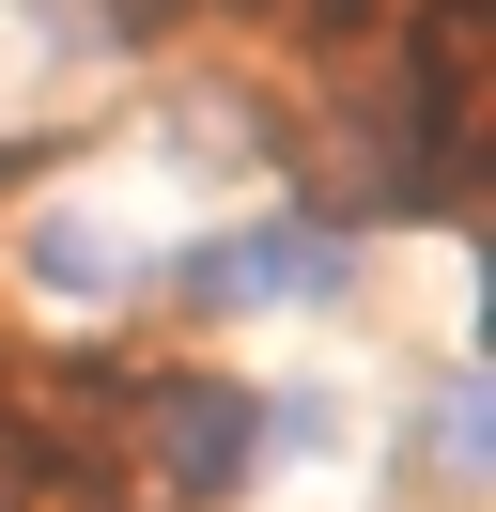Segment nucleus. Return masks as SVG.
Wrapping results in <instances>:
<instances>
[{
  "label": "nucleus",
  "mask_w": 496,
  "mask_h": 512,
  "mask_svg": "<svg viewBox=\"0 0 496 512\" xmlns=\"http://www.w3.org/2000/svg\"><path fill=\"white\" fill-rule=\"evenodd\" d=\"M31 280L93 311V295H124V264H109V233H93V218H31Z\"/></svg>",
  "instance_id": "4"
},
{
  "label": "nucleus",
  "mask_w": 496,
  "mask_h": 512,
  "mask_svg": "<svg viewBox=\"0 0 496 512\" xmlns=\"http://www.w3.org/2000/svg\"><path fill=\"white\" fill-rule=\"evenodd\" d=\"M124 435H140L171 512H233L264 481V450H279V404L233 388V373H124Z\"/></svg>",
  "instance_id": "1"
},
{
  "label": "nucleus",
  "mask_w": 496,
  "mask_h": 512,
  "mask_svg": "<svg viewBox=\"0 0 496 512\" xmlns=\"http://www.w3.org/2000/svg\"><path fill=\"white\" fill-rule=\"evenodd\" d=\"M357 280V233L341 218H233V233H202V249H171L155 264V295L171 311H326V295Z\"/></svg>",
  "instance_id": "2"
},
{
  "label": "nucleus",
  "mask_w": 496,
  "mask_h": 512,
  "mask_svg": "<svg viewBox=\"0 0 496 512\" xmlns=\"http://www.w3.org/2000/svg\"><path fill=\"white\" fill-rule=\"evenodd\" d=\"M78 512H124V497H109V481H78Z\"/></svg>",
  "instance_id": "5"
},
{
  "label": "nucleus",
  "mask_w": 496,
  "mask_h": 512,
  "mask_svg": "<svg viewBox=\"0 0 496 512\" xmlns=\"http://www.w3.org/2000/svg\"><path fill=\"white\" fill-rule=\"evenodd\" d=\"M419 450H434V481H450V512H481V450H496V388H481V357H465V373H434Z\"/></svg>",
  "instance_id": "3"
}]
</instances>
